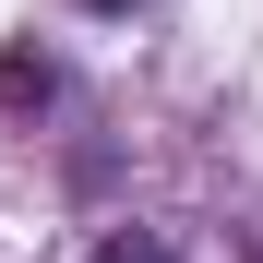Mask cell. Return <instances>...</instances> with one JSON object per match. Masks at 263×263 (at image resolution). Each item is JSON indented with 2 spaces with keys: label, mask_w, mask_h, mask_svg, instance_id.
<instances>
[{
  "label": "cell",
  "mask_w": 263,
  "mask_h": 263,
  "mask_svg": "<svg viewBox=\"0 0 263 263\" xmlns=\"http://www.w3.org/2000/svg\"><path fill=\"white\" fill-rule=\"evenodd\" d=\"M96 263H167V239H144V228H120V239H108Z\"/></svg>",
  "instance_id": "obj_2"
},
{
  "label": "cell",
  "mask_w": 263,
  "mask_h": 263,
  "mask_svg": "<svg viewBox=\"0 0 263 263\" xmlns=\"http://www.w3.org/2000/svg\"><path fill=\"white\" fill-rule=\"evenodd\" d=\"M48 96H60V72L36 60V48H12V60H0V108H48Z\"/></svg>",
  "instance_id": "obj_1"
},
{
  "label": "cell",
  "mask_w": 263,
  "mask_h": 263,
  "mask_svg": "<svg viewBox=\"0 0 263 263\" xmlns=\"http://www.w3.org/2000/svg\"><path fill=\"white\" fill-rule=\"evenodd\" d=\"M96 12H120V0H96Z\"/></svg>",
  "instance_id": "obj_3"
}]
</instances>
